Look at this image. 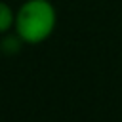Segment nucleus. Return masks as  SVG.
<instances>
[{
    "label": "nucleus",
    "instance_id": "nucleus-1",
    "mask_svg": "<svg viewBox=\"0 0 122 122\" xmlns=\"http://www.w3.org/2000/svg\"><path fill=\"white\" fill-rule=\"evenodd\" d=\"M57 27V10L50 0H25L15 11V34L25 44L46 42Z\"/></svg>",
    "mask_w": 122,
    "mask_h": 122
},
{
    "label": "nucleus",
    "instance_id": "nucleus-2",
    "mask_svg": "<svg viewBox=\"0 0 122 122\" xmlns=\"http://www.w3.org/2000/svg\"><path fill=\"white\" fill-rule=\"evenodd\" d=\"M13 25H15V11H13V8L8 2L0 0V34L10 32L13 29Z\"/></svg>",
    "mask_w": 122,
    "mask_h": 122
}]
</instances>
